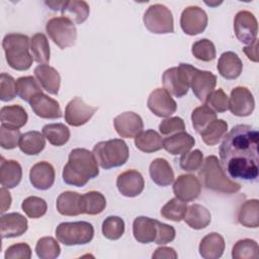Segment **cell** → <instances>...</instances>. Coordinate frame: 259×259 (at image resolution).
Masks as SVG:
<instances>
[{"label": "cell", "mask_w": 259, "mask_h": 259, "mask_svg": "<svg viewBox=\"0 0 259 259\" xmlns=\"http://www.w3.org/2000/svg\"><path fill=\"white\" fill-rule=\"evenodd\" d=\"M258 131L248 124L235 125L220 146L221 165L235 179L255 180L258 177Z\"/></svg>", "instance_id": "obj_1"}, {"label": "cell", "mask_w": 259, "mask_h": 259, "mask_svg": "<svg viewBox=\"0 0 259 259\" xmlns=\"http://www.w3.org/2000/svg\"><path fill=\"white\" fill-rule=\"evenodd\" d=\"M98 174V163L93 152L83 148H76L70 152L68 163L63 169V180L66 184L82 187Z\"/></svg>", "instance_id": "obj_2"}, {"label": "cell", "mask_w": 259, "mask_h": 259, "mask_svg": "<svg viewBox=\"0 0 259 259\" xmlns=\"http://www.w3.org/2000/svg\"><path fill=\"white\" fill-rule=\"evenodd\" d=\"M198 176L206 189L228 194L236 193L241 189V184L227 177L215 156H208L205 158L199 168Z\"/></svg>", "instance_id": "obj_3"}, {"label": "cell", "mask_w": 259, "mask_h": 259, "mask_svg": "<svg viewBox=\"0 0 259 259\" xmlns=\"http://www.w3.org/2000/svg\"><path fill=\"white\" fill-rule=\"evenodd\" d=\"M29 38L22 33H8L4 36L2 47L8 65L17 71H26L32 65L29 54Z\"/></svg>", "instance_id": "obj_4"}, {"label": "cell", "mask_w": 259, "mask_h": 259, "mask_svg": "<svg viewBox=\"0 0 259 259\" xmlns=\"http://www.w3.org/2000/svg\"><path fill=\"white\" fill-rule=\"evenodd\" d=\"M94 157L103 169L119 167L128 159V147L121 139H112L97 143L93 148Z\"/></svg>", "instance_id": "obj_5"}, {"label": "cell", "mask_w": 259, "mask_h": 259, "mask_svg": "<svg viewBox=\"0 0 259 259\" xmlns=\"http://www.w3.org/2000/svg\"><path fill=\"white\" fill-rule=\"evenodd\" d=\"M94 236V228L88 222L61 223L56 229V237L65 246L85 245Z\"/></svg>", "instance_id": "obj_6"}, {"label": "cell", "mask_w": 259, "mask_h": 259, "mask_svg": "<svg viewBox=\"0 0 259 259\" xmlns=\"http://www.w3.org/2000/svg\"><path fill=\"white\" fill-rule=\"evenodd\" d=\"M195 67L181 63L178 67L167 69L162 76L164 88L172 95L180 98L187 94L190 87V79Z\"/></svg>", "instance_id": "obj_7"}, {"label": "cell", "mask_w": 259, "mask_h": 259, "mask_svg": "<svg viewBox=\"0 0 259 259\" xmlns=\"http://www.w3.org/2000/svg\"><path fill=\"white\" fill-rule=\"evenodd\" d=\"M144 24L147 29L156 34L171 33L174 31L172 12L163 4H153L145 12Z\"/></svg>", "instance_id": "obj_8"}, {"label": "cell", "mask_w": 259, "mask_h": 259, "mask_svg": "<svg viewBox=\"0 0 259 259\" xmlns=\"http://www.w3.org/2000/svg\"><path fill=\"white\" fill-rule=\"evenodd\" d=\"M46 31L60 49L72 47L77 38L75 23L64 16L51 18L46 24Z\"/></svg>", "instance_id": "obj_9"}, {"label": "cell", "mask_w": 259, "mask_h": 259, "mask_svg": "<svg viewBox=\"0 0 259 259\" xmlns=\"http://www.w3.org/2000/svg\"><path fill=\"white\" fill-rule=\"evenodd\" d=\"M234 31L241 42L251 45L258 32V22L254 14L248 10L239 11L234 18Z\"/></svg>", "instance_id": "obj_10"}, {"label": "cell", "mask_w": 259, "mask_h": 259, "mask_svg": "<svg viewBox=\"0 0 259 259\" xmlns=\"http://www.w3.org/2000/svg\"><path fill=\"white\" fill-rule=\"evenodd\" d=\"M96 110V106L85 103L81 97L77 96L66 105L65 120L72 126H80L88 122Z\"/></svg>", "instance_id": "obj_11"}, {"label": "cell", "mask_w": 259, "mask_h": 259, "mask_svg": "<svg viewBox=\"0 0 259 259\" xmlns=\"http://www.w3.org/2000/svg\"><path fill=\"white\" fill-rule=\"evenodd\" d=\"M207 14L198 6L186 7L180 17V26L184 33L196 35L201 33L207 25Z\"/></svg>", "instance_id": "obj_12"}, {"label": "cell", "mask_w": 259, "mask_h": 259, "mask_svg": "<svg viewBox=\"0 0 259 259\" xmlns=\"http://www.w3.org/2000/svg\"><path fill=\"white\" fill-rule=\"evenodd\" d=\"M255 107V101L251 91L243 86L232 89L229 98V109L236 116H249Z\"/></svg>", "instance_id": "obj_13"}, {"label": "cell", "mask_w": 259, "mask_h": 259, "mask_svg": "<svg viewBox=\"0 0 259 259\" xmlns=\"http://www.w3.org/2000/svg\"><path fill=\"white\" fill-rule=\"evenodd\" d=\"M147 104L149 109L159 117H168L177 109L175 100L165 88H157L152 91Z\"/></svg>", "instance_id": "obj_14"}, {"label": "cell", "mask_w": 259, "mask_h": 259, "mask_svg": "<svg viewBox=\"0 0 259 259\" xmlns=\"http://www.w3.org/2000/svg\"><path fill=\"white\" fill-rule=\"evenodd\" d=\"M113 124L117 135L126 139L136 138L144 128L142 117L133 111H125L115 116Z\"/></svg>", "instance_id": "obj_15"}, {"label": "cell", "mask_w": 259, "mask_h": 259, "mask_svg": "<svg viewBox=\"0 0 259 259\" xmlns=\"http://www.w3.org/2000/svg\"><path fill=\"white\" fill-rule=\"evenodd\" d=\"M116 187L123 196L136 197L143 192L145 181L139 171L130 169L117 176Z\"/></svg>", "instance_id": "obj_16"}, {"label": "cell", "mask_w": 259, "mask_h": 259, "mask_svg": "<svg viewBox=\"0 0 259 259\" xmlns=\"http://www.w3.org/2000/svg\"><path fill=\"white\" fill-rule=\"evenodd\" d=\"M200 181L192 174L178 176L173 184V192L175 196L186 202L196 199L200 194Z\"/></svg>", "instance_id": "obj_17"}, {"label": "cell", "mask_w": 259, "mask_h": 259, "mask_svg": "<svg viewBox=\"0 0 259 259\" xmlns=\"http://www.w3.org/2000/svg\"><path fill=\"white\" fill-rule=\"evenodd\" d=\"M217 85V76L209 71L194 68L190 79V87L198 100L204 101Z\"/></svg>", "instance_id": "obj_18"}, {"label": "cell", "mask_w": 259, "mask_h": 259, "mask_svg": "<svg viewBox=\"0 0 259 259\" xmlns=\"http://www.w3.org/2000/svg\"><path fill=\"white\" fill-rule=\"evenodd\" d=\"M32 111L40 118L56 119L62 116V110L57 100L44 93L35 95L29 102Z\"/></svg>", "instance_id": "obj_19"}, {"label": "cell", "mask_w": 259, "mask_h": 259, "mask_svg": "<svg viewBox=\"0 0 259 259\" xmlns=\"http://www.w3.org/2000/svg\"><path fill=\"white\" fill-rule=\"evenodd\" d=\"M55 169L49 162L35 163L29 172V180L32 186L38 190L51 188L55 182Z\"/></svg>", "instance_id": "obj_20"}, {"label": "cell", "mask_w": 259, "mask_h": 259, "mask_svg": "<svg viewBox=\"0 0 259 259\" xmlns=\"http://www.w3.org/2000/svg\"><path fill=\"white\" fill-rule=\"evenodd\" d=\"M27 220L19 212L2 214L0 219V231L3 239L15 238L23 235L27 230Z\"/></svg>", "instance_id": "obj_21"}, {"label": "cell", "mask_w": 259, "mask_h": 259, "mask_svg": "<svg viewBox=\"0 0 259 259\" xmlns=\"http://www.w3.org/2000/svg\"><path fill=\"white\" fill-rule=\"evenodd\" d=\"M157 220L148 217H138L133 223V235L142 244L155 242L157 237Z\"/></svg>", "instance_id": "obj_22"}, {"label": "cell", "mask_w": 259, "mask_h": 259, "mask_svg": "<svg viewBox=\"0 0 259 259\" xmlns=\"http://www.w3.org/2000/svg\"><path fill=\"white\" fill-rule=\"evenodd\" d=\"M34 76L42 89L50 94H58L61 85V77L55 68L47 64L38 65L34 69Z\"/></svg>", "instance_id": "obj_23"}, {"label": "cell", "mask_w": 259, "mask_h": 259, "mask_svg": "<svg viewBox=\"0 0 259 259\" xmlns=\"http://www.w3.org/2000/svg\"><path fill=\"white\" fill-rule=\"evenodd\" d=\"M56 206L57 210L62 215H79L83 213L82 195L75 191H64L58 196Z\"/></svg>", "instance_id": "obj_24"}, {"label": "cell", "mask_w": 259, "mask_h": 259, "mask_svg": "<svg viewBox=\"0 0 259 259\" xmlns=\"http://www.w3.org/2000/svg\"><path fill=\"white\" fill-rule=\"evenodd\" d=\"M218 71L227 80L237 79L243 70L241 59L234 52H225L221 55L218 62Z\"/></svg>", "instance_id": "obj_25"}, {"label": "cell", "mask_w": 259, "mask_h": 259, "mask_svg": "<svg viewBox=\"0 0 259 259\" xmlns=\"http://www.w3.org/2000/svg\"><path fill=\"white\" fill-rule=\"evenodd\" d=\"M28 115L25 109L18 104L3 106L0 110L1 125L9 128L18 130L25 125Z\"/></svg>", "instance_id": "obj_26"}, {"label": "cell", "mask_w": 259, "mask_h": 259, "mask_svg": "<svg viewBox=\"0 0 259 259\" xmlns=\"http://www.w3.org/2000/svg\"><path fill=\"white\" fill-rule=\"evenodd\" d=\"M198 251L204 259H218L225 251V240L219 233H209L200 241Z\"/></svg>", "instance_id": "obj_27"}, {"label": "cell", "mask_w": 259, "mask_h": 259, "mask_svg": "<svg viewBox=\"0 0 259 259\" xmlns=\"http://www.w3.org/2000/svg\"><path fill=\"white\" fill-rule=\"evenodd\" d=\"M22 178V169L15 160H5L1 158L0 164V182L6 188L16 187Z\"/></svg>", "instance_id": "obj_28"}, {"label": "cell", "mask_w": 259, "mask_h": 259, "mask_svg": "<svg viewBox=\"0 0 259 259\" xmlns=\"http://www.w3.org/2000/svg\"><path fill=\"white\" fill-rule=\"evenodd\" d=\"M152 180L159 186H168L174 181V172L167 160L163 158L154 159L149 167Z\"/></svg>", "instance_id": "obj_29"}, {"label": "cell", "mask_w": 259, "mask_h": 259, "mask_svg": "<svg viewBox=\"0 0 259 259\" xmlns=\"http://www.w3.org/2000/svg\"><path fill=\"white\" fill-rule=\"evenodd\" d=\"M195 141L192 136L185 132L177 133L163 141V148L171 155H183L194 146Z\"/></svg>", "instance_id": "obj_30"}, {"label": "cell", "mask_w": 259, "mask_h": 259, "mask_svg": "<svg viewBox=\"0 0 259 259\" xmlns=\"http://www.w3.org/2000/svg\"><path fill=\"white\" fill-rule=\"evenodd\" d=\"M183 220L191 229L201 230L209 225L211 215L206 207L201 204L193 203L187 206Z\"/></svg>", "instance_id": "obj_31"}, {"label": "cell", "mask_w": 259, "mask_h": 259, "mask_svg": "<svg viewBox=\"0 0 259 259\" xmlns=\"http://www.w3.org/2000/svg\"><path fill=\"white\" fill-rule=\"evenodd\" d=\"M20 151L26 155H37L46 147L45 136L36 131H30L21 135L18 145Z\"/></svg>", "instance_id": "obj_32"}, {"label": "cell", "mask_w": 259, "mask_h": 259, "mask_svg": "<svg viewBox=\"0 0 259 259\" xmlns=\"http://www.w3.org/2000/svg\"><path fill=\"white\" fill-rule=\"evenodd\" d=\"M62 16L70 19L76 24L83 23L89 16V5L85 1L71 0L65 1V4L62 8Z\"/></svg>", "instance_id": "obj_33"}, {"label": "cell", "mask_w": 259, "mask_h": 259, "mask_svg": "<svg viewBox=\"0 0 259 259\" xmlns=\"http://www.w3.org/2000/svg\"><path fill=\"white\" fill-rule=\"evenodd\" d=\"M135 145L142 152L154 153L163 148V139L156 131L148 130L135 138Z\"/></svg>", "instance_id": "obj_34"}, {"label": "cell", "mask_w": 259, "mask_h": 259, "mask_svg": "<svg viewBox=\"0 0 259 259\" xmlns=\"http://www.w3.org/2000/svg\"><path fill=\"white\" fill-rule=\"evenodd\" d=\"M238 221L246 228H257L259 226L258 199H249L242 203L238 212Z\"/></svg>", "instance_id": "obj_35"}, {"label": "cell", "mask_w": 259, "mask_h": 259, "mask_svg": "<svg viewBox=\"0 0 259 259\" xmlns=\"http://www.w3.org/2000/svg\"><path fill=\"white\" fill-rule=\"evenodd\" d=\"M227 132L228 123L224 119L215 118L199 134L205 145L214 146L226 136Z\"/></svg>", "instance_id": "obj_36"}, {"label": "cell", "mask_w": 259, "mask_h": 259, "mask_svg": "<svg viewBox=\"0 0 259 259\" xmlns=\"http://www.w3.org/2000/svg\"><path fill=\"white\" fill-rule=\"evenodd\" d=\"M41 88L38 81L32 76H24L16 80L17 95L26 102H30L35 95L42 93Z\"/></svg>", "instance_id": "obj_37"}, {"label": "cell", "mask_w": 259, "mask_h": 259, "mask_svg": "<svg viewBox=\"0 0 259 259\" xmlns=\"http://www.w3.org/2000/svg\"><path fill=\"white\" fill-rule=\"evenodd\" d=\"M42 135L53 145L61 147L70 139V130L64 123H49L42 127Z\"/></svg>", "instance_id": "obj_38"}, {"label": "cell", "mask_w": 259, "mask_h": 259, "mask_svg": "<svg viewBox=\"0 0 259 259\" xmlns=\"http://www.w3.org/2000/svg\"><path fill=\"white\" fill-rule=\"evenodd\" d=\"M106 199L104 195L98 191L92 190L82 195V210L83 213L95 215L104 210Z\"/></svg>", "instance_id": "obj_39"}, {"label": "cell", "mask_w": 259, "mask_h": 259, "mask_svg": "<svg viewBox=\"0 0 259 259\" xmlns=\"http://www.w3.org/2000/svg\"><path fill=\"white\" fill-rule=\"evenodd\" d=\"M30 51L35 62L46 64L50 61V45L44 33H35L30 38Z\"/></svg>", "instance_id": "obj_40"}, {"label": "cell", "mask_w": 259, "mask_h": 259, "mask_svg": "<svg viewBox=\"0 0 259 259\" xmlns=\"http://www.w3.org/2000/svg\"><path fill=\"white\" fill-rule=\"evenodd\" d=\"M259 248L256 241L251 239H243L238 241L232 249V257L234 259H257Z\"/></svg>", "instance_id": "obj_41"}, {"label": "cell", "mask_w": 259, "mask_h": 259, "mask_svg": "<svg viewBox=\"0 0 259 259\" xmlns=\"http://www.w3.org/2000/svg\"><path fill=\"white\" fill-rule=\"evenodd\" d=\"M215 118L217 113L205 104L194 108L191 113L192 126L198 134L202 132Z\"/></svg>", "instance_id": "obj_42"}, {"label": "cell", "mask_w": 259, "mask_h": 259, "mask_svg": "<svg viewBox=\"0 0 259 259\" xmlns=\"http://www.w3.org/2000/svg\"><path fill=\"white\" fill-rule=\"evenodd\" d=\"M186 209H187L186 201H183L177 197H174L170 199L161 208V215L173 222H180L183 220Z\"/></svg>", "instance_id": "obj_43"}, {"label": "cell", "mask_w": 259, "mask_h": 259, "mask_svg": "<svg viewBox=\"0 0 259 259\" xmlns=\"http://www.w3.org/2000/svg\"><path fill=\"white\" fill-rule=\"evenodd\" d=\"M35 253L40 259H55L59 257L61 248L53 237H42L35 245Z\"/></svg>", "instance_id": "obj_44"}, {"label": "cell", "mask_w": 259, "mask_h": 259, "mask_svg": "<svg viewBox=\"0 0 259 259\" xmlns=\"http://www.w3.org/2000/svg\"><path fill=\"white\" fill-rule=\"evenodd\" d=\"M102 234L108 240H118L124 233V222L116 215L107 217L102 223Z\"/></svg>", "instance_id": "obj_45"}, {"label": "cell", "mask_w": 259, "mask_h": 259, "mask_svg": "<svg viewBox=\"0 0 259 259\" xmlns=\"http://www.w3.org/2000/svg\"><path fill=\"white\" fill-rule=\"evenodd\" d=\"M22 210L30 219H38L46 214L48 205L45 199L37 196L26 197L21 204Z\"/></svg>", "instance_id": "obj_46"}, {"label": "cell", "mask_w": 259, "mask_h": 259, "mask_svg": "<svg viewBox=\"0 0 259 259\" xmlns=\"http://www.w3.org/2000/svg\"><path fill=\"white\" fill-rule=\"evenodd\" d=\"M191 52L197 60L202 62H210L217 55L213 42L207 38H202L193 42Z\"/></svg>", "instance_id": "obj_47"}, {"label": "cell", "mask_w": 259, "mask_h": 259, "mask_svg": "<svg viewBox=\"0 0 259 259\" xmlns=\"http://www.w3.org/2000/svg\"><path fill=\"white\" fill-rule=\"evenodd\" d=\"M204 102L214 112H225L229 109V97L222 88L211 91Z\"/></svg>", "instance_id": "obj_48"}, {"label": "cell", "mask_w": 259, "mask_h": 259, "mask_svg": "<svg viewBox=\"0 0 259 259\" xmlns=\"http://www.w3.org/2000/svg\"><path fill=\"white\" fill-rule=\"evenodd\" d=\"M203 163V155L200 150H193L183 154L179 160V165L181 169L188 172H193L198 170Z\"/></svg>", "instance_id": "obj_49"}, {"label": "cell", "mask_w": 259, "mask_h": 259, "mask_svg": "<svg viewBox=\"0 0 259 259\" xmlns=\"http://www.w3.org/2000/svg\"><path fill=\"white\" fill-rule=\"evenodd\" d=\"M16 94V81L7 73H2L0 76V99L2 101H9Z\"/></svg>", "instance_id": "obj_50"}, {"label": "cell", "mask_w": 259, "mask_h": 259, "mask_svg": "<svg viewBox=\"0 0 259 259\" xmlns=\"http://www.w3.org/2000/svg\"><path fill=\"white\" fill-rule=\"evenodd\" d=\"M20 137L19 130L9 128L4 125L0 126V146L3 149L11 150L16 148L19 145Z\"/></svg>", "instance_id": "obj_51"}, {"label": "cell", "mask_w": 259, "mask_h": 259, "mask_svg": "<svg viewBox=\"0 0 259 259\" xmlns=\"http://www.w3.org/2000/svg\"><path fill=\"white\" fill-rule=\"evenodd\" d=\"M184 130H185L184 120L178 116L165 118L159 124V131L164 136L172 135L174 133L177 134L180 132H184Z\"/></svg>", "instance_id": "obj_52"}, {"label": "cell", "mask_w": 259, "mask_h": 259, "mask_svg": "<svg viewBox=\"0 0 259 259\" xmlns=\"http://www.w3.org/2000/svg\"><path fill=\"white\" fill-rule=\"evenodd\" d=\"M4 257L5 259H29L31 249L26 243H17L6 249Z\"/></svg>", "instance_id": "obj_53"}, {"label": "cell", "mask_w": 259, "mask_h": 259, "mask_svg": "<svg viewBox=\"0 0 259 259\" xmlns=\"http://www.w3.org/2000/svg\"><path fill=\"white\" fill-rule=\"evenodd\" d=\"M176 232L175 229L167 224L161 223L158 221L157 223V237L155 239V243L158 245H165L172 242L175 239Z\"/></svg>", "instance_id": "obj_54"}, {"label": "cell", "mask_w": 259, "mask_h": 259, "mask_svg": "<svg viewBox=\"0 0 259 259\" xmlns=\"http://www.w3.org/2000/svg\"><path fill=\"white\" fill-rule=\"evenodd\" d=\"M152 257L154 259H176L177 258V253L176 251L171 248V247H159L155 250V252L153 253Z\"/></svg>", "instance_id": "obj_55"}, {"label": "cell", "mask_w": 259, "mask_h": 259, "mask_svg": "<svg viewBox=\"0 0 259 259\" xmlns=\"http://www.w3.org/2000/svg\"><path fill=\"white\" fill-rule=\"evenodd\" d=\"M0 199H1V213L3 214L11 205V195L6 187L2 186L0 189Z\"/></svg>", "instance_id": "obj_56"}, {"label": "cell", "mask_w": 259, "mask_h": 259, "mask_svg": "<svg viewBox=\"0 0 259 259\" xmlns=\"http://www.w3.org/2000/svg\"><path fill=\"white\" fill-rule=\"evenodd\" d=\"M258 39L256 38L250 46L245 47L243 49V52L246 54V56L248 57L249 60L253 61V62H258Z\"/></svg>", "instance_id": "obj_57"}, {"label": "cell", "mask_w": 259, "mask_h": 259, "mask_svg": "<svg viewBox=\"0 0 259 259\" xmlns=\"http://www.w3.org/2000/svg\"><path fill=\"white\" fill-rule=\"evenodd\" d=\"M46 4L48 6H50L53 10H62L65 1H60V2H56V1H52V2H46Z\"/></svg>", "instance_id": "obj_58"}]
</instances>
